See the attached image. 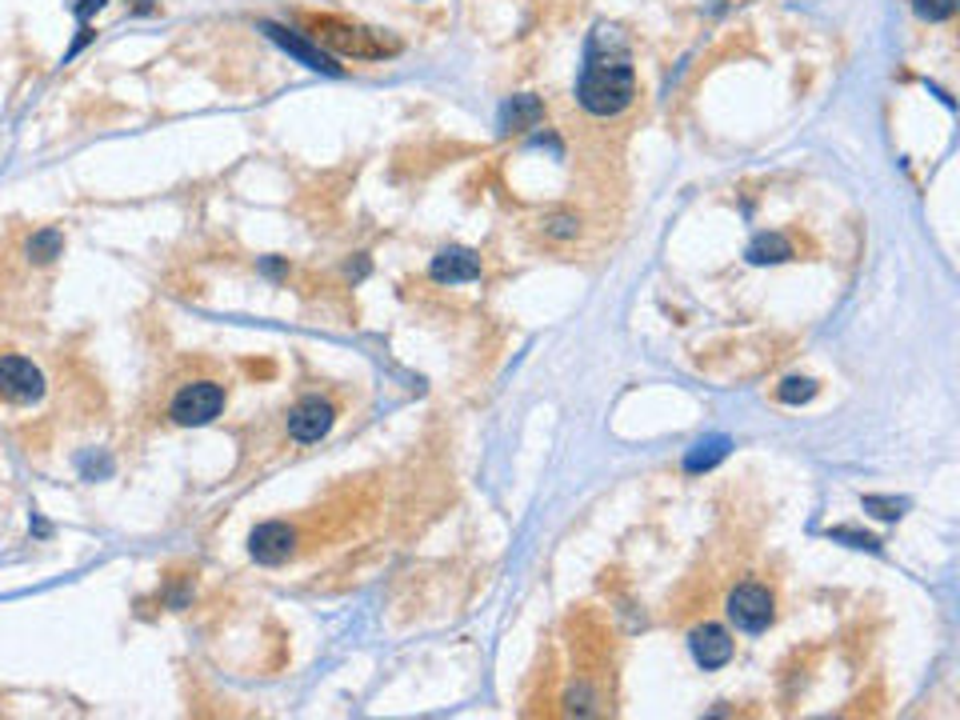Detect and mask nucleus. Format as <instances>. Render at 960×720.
<instances>
[{"label": "nucleus", "instance_id": "11", "mask_svg": "<svg viewBox=\"0 0 960 720\" xmlns=\"http://www.w3.org/2000/svg\"><path fill=\"white\" fill-rule=\"evenodd\" d=\"M541 116H544V105L536 101V96H512V101H504L501 108V133H524V128H536L541 125Z\"/></svg>", "mask_w": 960, "mask_h": 720}, {"label": "nucleus", "instance_id": "16", "mask_svg": "<svg viewBox=\"0 0 960 720\" xmlns=\"http://www.w3.org/2000/svg\"><path fill=\"white\" fill-rule=\"evenodd\" d=\"M865 509L877 512L880 521H900L908 509V501H893V497H865Z\"/></svg>", "mask_w": 960, "mask_h": 720}, {"label": "nucleus", "instance_id": "12", "mask_svg": "<svg viewBox=\"0 0 960 720\" xmlns=\"http://www.w3.org/2000/svg\"><path fill=\"white\" fill-rule=\"evenodd\" d=\"M729 449H732L729 437L697 440V445L689 449V457H685V472H709V469H717L720 460L729 457Z\"/></svg>", "mask_w": 960, "mask_h": 720}, {"label": "nucleus", "instance_id": "13", "mask_svg": "<svg viewBox=\"0 0 960 720\" xmlns=\"http://www.w3.org/2000/svg\"><path fill=\"white\" fill-rule=\"evenodd\" d=\"M744 257H749V264H781L793 257V244H789L781 232H761V237H752Z\"/></svg>", "mask_w": 960, "mask_h": 720}, {"label": "nucleus", "instance_id": "9", "mask_svg": "<svg viewBox=\"0 0 960 720\" xmlns=\"http://www.w3.org/2000/svg\"><path fill=\"white\" fill-rule=\"evenodd\" d=\"M689 648H692V657H697V665L709 668V672H712V668H724L732 660V637L720 625L692 628Z\"/></svg>", "mask_w": 960, "mask_h": 720}, {"label": "nucleus", "instance_id": "15", "mask_svg": "<svg viewBox=\"0 0 960 720\" xmlns=\"http://www.w3.org/2000/svg\"><path fill=\"white\" fill-rule=\"evenodd\" d=\"M912 9H917L920 21H949L952 12H957V0H912Z\"/></svg>", "mask_w": 960, "mask_h": 720}, {"label": "nucleus", "instance_id": "19", "mask_svg": "<svg viewBox=\"0 0 960 720\" xmlns=\"http://www.w3.org/2000/svg\"><path fill=\"white\" fill-rule=\"evenodd\" d=\"M101 9H105V0H84L81 9H76V17H81V24H84L88 17H93V12H101Z\"/></svg>", "mask_w": 960, "mask_h": 720}, {"label": "nucleus", "instance_id": "17", "mask_svg": "<svg viewBox=\"0 0 960 720\" xmlns=\"http://www.w3.org/2000/svg\"><path fill=\"white\" fill-rule=\"evenodd\" d=\"M833 541H848L853 549H868V553H880V541L877 536H868V533H856V529H833Z\"/></svg>", "mask_w": 960, "mask_h": 720}, {"label": "nucleus", "instance_id": "6", "mask_svg": "<svg viewBox=\"0 0 960 720\" xmlns=\"http://www.w3.org/2000/svg\"><path fill=\"white\" fill-rule=\"evenodd\" d=\"M296 524L289 521H264L252 529L249 536V553L257 564H284L296 556Z\"/></svg>", "mask_w": 960, "mask_h": 720}, {"label": "nucleus", "instance_id": "5", "mask_svg": "<svg viewBox=\"0 0 960 720\" xmlns=\"http://www.w3.org/2000/svg\"><path fill=\"white\" fill-rule=\"evenodd\" d=\"M729 616L744 633H764L773 625V596L764 585H737L729 593Z\"/></svg>", "mask_w": 960, "mask_h": 720}, {"label": "nucleus", "instance_id": "10", "mask_svg": "<svg viewBox=\"0 0 960 720\" xmlns=\"http://www.w3.org/2000/svg\"><path fill=\"white\" fill-rule=\"evenodd\" d=\"M432 281L437 284H469L480 276V257L469 249H445L432 257Z\"/></svg>", "mask_w": 960, "mask_h": 720}, {"label": "nucleus", "instance_id": "2", "mask_svg": "<svg viewBox=\"0 0 960 720\" xmlns=\"http://www.w3.org/2000/svg\"><path fill=\"white\" fill-rule=\"evenodd\" d=\"M225 400H229V385L225 380H217V376H192V380L177 385V393L168 397V420L180 428L212 425L225 413Z\"/></svg>", "mask_w": 960, "mask_h": 720}, {"label": "nucleus", "instance_id": "18", "mask_svg": "<svg viewBox=\"0 0 960 720\" xmlns=\"http://www.w3.org/2000/svg\"><path fill=\"white\" fill-rule=\"evenodd\" d=\"M549 232H553V237H576V220L556 217L553 225H549Z\"/></svg>", "mask_w": 960, "mask_h": 720}, {"label": "nucleus", "instance_id": "1", "mask_svg": "<svg viewBox=\"0 0 960 720\" xmlns=\"http://www.w3.org/2000/svg\"><path fill=\"white\" fill-rule=\"evenodd\" d=\"M633 96H637V69L628 44L616 36V29H596L576 81V101L593 116H616L633 105Z\"/></svg>", "mask_w": 960, "mask_h": 720}, {"label": "nucleus", "instance_id": "8", "mask_svg": "<svg viewBox=\"0 0 960 720\" xmlns=\"http://www.w3.org/2000/svg\"><path fill=\"white\" fill-rule=\"evenodd\" d=\"M313 29H316L313 32L316 41L333 44V49H341V53H353V56H380L385 53V44H376L373 32H365V29H348V24L328 21V17H324V21H313Z\"/></svg>", "mask_w": 960, "mask_h": 720}, {"label": "nucleus", "instance_id": "3", "mask_svg": "<svg viewBox=\"0 0 960 720\" xmlns=\"http://www.w3.org/2000/svg\"><path fill=\"white\" fill-rule=\"evenodd\" d=\"M44 397V373L21 353H0V400L4 405H36Z\"/></svg>", "mask_w": 960, "mask_h": 720}, {"label": "nucleus", "instance_id": "4", "mask_svg": "<svg viewBox=\"0 0 960 720\" xmlns=\"http://www.w3.org/2000/svg\"><path fill=\"white\" fill-rule=\"evenodd\" d=\"M336 425V405L328 397H301L293 408H289V417H284V432L289 440L296 445H316L333 432Z\"/></svg>", "mask_w": 960, "mask_h": 720}, {"label": "nucleus", "instance_id": "14", "mask_svg": "<svg viewBox=\"0 0 960 720\" xmlns=\"http://www.w3.org/2000/svg\"><path fill=\"white\" fill-rule=\"evenodd\" d=\"M776 397H781L784 405H804V400L816 397V385L808 380V376H789V380L776 388Z\"/></svg>", "mask_w": 960, "mask_h": 720}, {"label": "nucleus", "instance_id": "7", "mask_svg": "<svg viewBox=\"0 0 960 720\" xmlns=\"http://www.w3.org/2000/svg\"><path fill=\"white\" fill-rule=\"evenodd\" d=\"M261 32L269 36V41L281 44V49H284L289 56H296V61H301L304 69H313V73H328V76H341V73H345V69H341V64H336L333 56L324 53L321 44H309V41L301 36V32L284 29V24H261Z\"/></svg>", "mask_w": 960, "mask_h": 720}]
</instances>
